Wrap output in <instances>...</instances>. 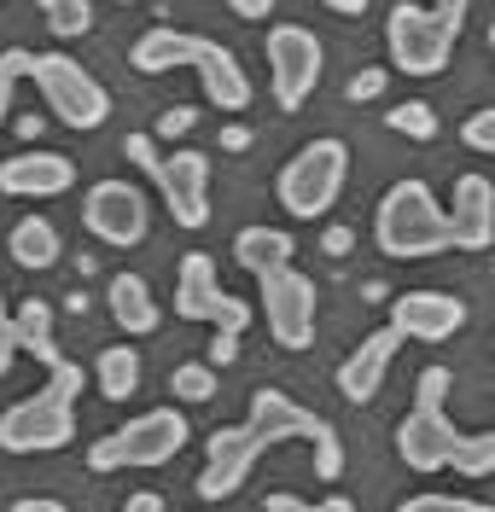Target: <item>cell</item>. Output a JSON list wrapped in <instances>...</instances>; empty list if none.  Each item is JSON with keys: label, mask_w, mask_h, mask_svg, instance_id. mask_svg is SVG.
<instances>
[{"label": "cell", "mask_w": 495, "mask_h": 512, "mask_svg": "<svg viewBox=\"0 0 495 512\" xmlns=\"http://www.w3.org/2000/svg\"><path fill=\"white\" fill-rule=\"evenodd\" d=\"M129 64L140 76H169V70H198V82H204V99L216 105V111H245L251 105V76L239 70L222 41H210V35H187V30H146L140 41L129 47Z\"/></svg>", "instance_id": "cell-1"}, {"label": "cell", "mask_w": 495, "mask_h": 512, "mask_svg": "<svg viewBox=\"0 0 495 512\" xmlns=\"http://www.w3.org/2000/svg\"><path fill=\"white\" fill-rule=\"evenodd\" d=\"M76 396H82V367L76 361L47 367V384L0 414V448L6 454H53V448L76 443Z\"/></svg>", "instance_id": "cell-2"}, {"label": "cell", "mask_w": 495, "mask_h": 512, "mask_svg": "<svg viewBox=\"0 0 495 512\" xmlns=\"http://www.w3.org/2000/svg\"><path fill=\"white\" fill-rule=\"evenodd\" d=\"M373 239H379V251L391 256V262H420V256L449 251V216H443L437 192L408 175V181H396V187L379 198V210H373Z\"/></svg>", "instance_id": "cell-3"}, {"label": "cell", "mask_w": 495, "mask_h": 512, "mask_svg": "<svg viewBox=\"0 0 495 512\" xmlns=\"http://www.w3.org/2000/svg\"><path fill=\"white\" fill-rule=\"evenodd\" d=\"M344 181H350V146L332 140V134H321V140H309V146L292 152V163L280 169L274 192H280V210H286V216L321 222L332 204H338Z\"/></svg>", "instance_id": "cell-4"}, {"label": "cell", "mask_w": 495, "mask_h": 512, "mask_svg": "<svg viewBox=\"0 0 495 512\" xmlns=\"http://www.w3.org/2000/svg\"><path fill=\"white\" fill-rule=\"evenodd\" d=\"M123 158L140 163V169L158 181L175 227H204L210 222V158H204V152L187 146V152H169L164 158L152 134H129V140H123Z\"/></svg>", "instance_id": "cell-5"}, {"label": "cell", "mask_w": 495, "mask_h": 512, "mask_svg": "<svg viewBox=\"0 0 495 512\" xmlns=\"http://www.w3.org/2000/svg\"><path fill=\"white\" fill-rule=\"evenodd\" d=\"M193 437V425L181 408H146L134 414L123 431H105L99 443H88V466L94 472H123V466H169Z\"/></svg>", "instance_id": "cell-6"}, {"label": "cell", "mask_w": 495, "mask_h": 512, "mask_svg": "<svg viewBox=\"0 0 495 512\" xmlns=\"http://www.w3.org/2000/svg\"><path fill=\"white\" fill-rule=\"evenodd\" d=\"M443 396H449V367H426L420 384H414V408L396 425V454H402V466L420 472V478L443 472V466H449V448L461 437L455 419L443 414Z\"/></svg>", "instance_id": "cell-7"}, {"label": "cell", "mask_w": 495, "mask_h": 512, "mask_svg": "<svg viewBox=\"0 0 495 512\" xmlns=\"http://www.w3.org/2000/svg\"><path fill=\"white\" fill-rule=\"evenodd\" d=\"M30 82L41 88L47 111L65 128H82L88 134V128H99L111 117V94L76 59H65V53H30Z\"/></svg>", "instance_id": "cell-8"}, {"label": "cell", "mask_w": 495, "mask_h": 512, "mask_svg": "<svg viewBox=\"0 0 495 512\" xmlns=\"http://www.w3.org/2000/svg\"><path fill=\"white\" fill-rule=\"evenodd\" d=\"M385 47H391V70H402V76H437V70H449L455 35L437 24L431 6L396 0L391 18H385Z\"/></svg>", "instance_id": "cell-9"}, {"label": "cell", "mask_w": 495, "mask_h": 512, "mask_svg": "<svg viewBox=\"0 0 495 512\" xmlns=\"http://www.w3.org/2000/svg\"><path fill=\"white\" fill-rule=\"evenodd\" d=\"M263 53H268V88H274V105H280V111H297L303 99L321 88L327 53H321L315 30H303V24H274L268 41H263Z\"/></svg>", "instance_id": "cell-10"}, {"label": "cell", "mask_w": 495, "mask_h": 512, "mask_svg": "<svg viewBox=\"0 0 495 512\" xmlns=\"http://www.w3.org/2000/svg\"><path fill=\"white\" fill-rule=\"evenodd\" d=\"M175 315L181 320H210L216 332L239 338V332L251 326V303H239V297L222 291L216 262H210L204 251H187L181 256V268H175Z\"/></svg>", "instance_id": "cell-11"}, {"label": "cell", "mask_w": 495, "mask_h": 512, "mask_svg": "<svg viewBox=\"0 0 495 512\" xmlns=\"http://www.w3.org/2000/svg\"><path fill=\"white\" fill-rule=\"evenodd\" d=\"M263 286V320L280 350H309L315 344V280L297 274L292 262L257 280Z\"/></svg>", "instance_id": "cell-12"}, {"label": "cell", "mask_w": 495, "mask_h": 512, "mask_svg": "<svg viewBox=\"0 0 495 512\" xmlns=\"http://www.w3.org/2000/svg\"><path fill=\"white\" fill-rule=\"evenodd\" d=\"M82 227L94 233L99 245L134 251L146 239V227H152V210H146L140 187H129V181H94L88 198H82Z\"/></svg>", "instance_id": "cell-13"}, {"label": "cell", "mask_w": 495, "mask_h": 512, "mask_svg": "<svg viewBox=\"0 0 495 512\" xmlns=\"http://www.w3.org/2000/svg\"><path fill=\"white\" fill-rule=\"evenodd\" d=\"M268 443V431L263 425H222L216 437H210V460H204V472H198V501H228L233 489H245V478H251V466H257V454Z\"/></svg>", "instance_id": "cell-14"}, {"label": "cell", "mask_w": 495, "mask_h": 512, "mask_svg": "<svg viewBox=\"0 0 495 512\" xmlns=\"http://www.w3.org/2000/svg\"><path fill=\"white\" fill-rule=\"evenodd\" d=\"M466 326V303L449 291H402L391 303V332L414 338V344H443Z\"/></svg>", "instance_id": "cell-15"}, {"label": "cell", "mask_w": 495, "mask_h": 512, "mask_svg": "<svg viewBox=\"0 0 495 512\" xmlns=\"http://www.w3.org/2000/svg\"><path fill=\"white\" fill-rule=\"evenodd\" d=\"M449 245H461V251H490L495 245V187L490 175H478V169H466L461 181H455V198H449Z\"/></svg>", "instance_id": "cell-16"}, {"label": "cell", "mask_w": 495, "mask_h": 512, "mask_svg": "<svg viewBox=\"0 0 495 512\" xmlns=\"http://www.w3.org/2000/svg\"><path fill=\"white\" fill-rule=\"evenodd\" d=\"M76 187V163L65 158V152H41V146H30V152H18V158L0 163V192L6 198H59V192Z\"/></svg>", "instance_id": "cell-17"}, {"label": "cell", "mask_w": 495, "mask_h": 512, "mask_svg": "<svg viewBox=\"0 0 495 512\" xmlns=\"http://www.w3.org/2000/svg\"><path fill=\"white\" fill-rule=\"evenodd\" d=\"M396 350H402V332H391V326H379L373 338H362L356 350L344 355V367H338V396L344 402H373L379 390H385V373H391Z\"/></svg>", "instance_id": "cell-18"}, {"label": "cell", "mask_w": 495, "mask_h": 512, "mask_svg": "<svg viewBox=\"0 0 495 512\" xmlns=\"http://www.w3.org/2000/svg\"><path fill=\"white\" fill-rule=\"evenodd\" d=\"M105 303H111V320H117L129 338H146V332H158V320H164V309L152 303V286H146L140 274H111V286H105Z\"/></svg>", "instance_id": "cell-19"}, {"label": "cell", "mask_w": 495, "mask_h": 512, "mask_svg": "<svg viewBox=\"0 0 495 512\" xmlns=\"http://www.w3.org/2000/svg\"><path fill=\"white\" fill-rule=\"evenodd\" d=\"M6 256H12L18 268H30V274L53 268V262L65 256V245H59V227L47 222V216H24V222L6 233Z\"/></svg>", "instance_id": "cell-20"}, {"label": "cell", "mask_w": 495, "mask_h": 512, "mask_svg": "<svg viewBox=\"0 0 495 512\" xmlns=\"http://www.w3.org/2000/svg\"><path fill=\"white\" fill-rule=\"evenodd\" d=\"M297 256V245H292V233H280V227H245L239 239H233V262L245 268V274H274V268H286Z\"/></svg>", "instance_id": "cell-21"}, {"label": "cell", "mask_w": 495, "mask_h": 512, "mask_svg": "<svg viewBox=\"0 0 495 512\" xmlns=\"http://www.w3.org/2000/svg\"><path fill=\"white\" fill-rule=\"evenodd\" d=\"M12 332H18V350H30L41 367H59L65 355H59V338H53V309L41 303V297H30L18 315H12Z\"/></svg>", "instance_id": "cell-22"}, {"label": "cell", "mask_w": 495, "mask_h": 512, "mask_svg": "<svg viewBox=\"0 0 495 512\" xmlns=\"http://www.w3.org/2000/svg\"><path fill=\"white\" fill-rule=\"evenodd\" d=\"M99 396L105 402H129L134 390H140V350H129V344H111V350H99Z\"/></svg>", "instance_id": "cell-23"}, {"label": "cell", "mask_w": 495, "mask_h": 512, "mask_svg": "<svg viewBox=\"0 0 495 512\" xmlns=\"http://www.w3.org/2000/svg\"><path fill=\"white\" fill-rule=\"evenodd\" d=\"M35 6H41V24L59 41H76V35L94 30V6L88 0H35Z\"/></svg>", "instance_id": "cell-24"}, {"label": "cell", "mask_w": 495, "mask_h": 512, "mask_svg": "<svg viewBox=\"0 0 495 512\" xmlns=\"http://www.w3.org/2000/svg\"><path fill=\"white\" fill-rule=\"evenodd\" d=\"M449 466H455L461 478H490V472H495V431L455 437V448H449Z\"/></svg>", "instance_id": "cell-25"}, {"label": "cell", "mask_w": 495, "mask_h": 512, "mask_svg": "<svg viewBox=\"0 0 495 512\" xmlns=\"http://www.w3.org/2000/svg\"><path fill=\"white\" fill-rule=\"evenodd\" d=\"M169 396H181V402H210V396H216V367H210V361H181V367L169 373Z\"/></svg>", "instance_id": "cell-26"}, {"label": "cell", "mask_w": 495, "mask_h": 512, "mask_svg": "<svg viewBox=\"0 0 495 512\" xmlns=\"http://www.w3.org/2000/svg\"><path fill=\"white\" fill-rule=\"evenodd\" d=\"M385 123H391L396 134H408V140H431V134H437V111H431L426 99H402V105L385 111Z\"/></svg>", "instance_id": "cell-27"}, {"label": "cell", "mask_w": 495, "mask_h": 512, "mask_svg": "<svg viewBox=\"0 0 495 512\" xmlns=\"http://www.w3.org/2000/svg\"><path fill=\"white\" fill-rule=\"evenodd\" d=\"M396 512H495V507L478 501V495H408Z\"/></svg>", "instance_id": "cell-28"}, {"label": "cell", "mask_w": 495, "mask_h": 512, "mask_svg": "<svg viewBox=\"0 0 495 512\" xmlns=\"http://www.w3.org/2000/svg\"><path fill=\"white\" fill-rule=\"evenodd\" d=\"M18 76H30V53H24V47H6V53H0V123H6V111H12Z\"/></svg>", "instance_id": "cell-29"}, {"label": "cell", "mask_w": 495, "mask_h": 512, "mask_svg": "<svg viewBox=\"0 0 495 512\" xmlns=\"http://www.w3.org/2000/svg\"><path fill=\"white\" fill-rule=\"evenodd\" d=\"M268 512H356L350 495H327V501H297V495H268Z\"/></svg>", "instance_id": "cell-30"}, {"label": "cell", "mask_w": 495, "mask_h": 512, "mask_svg": "<svg viewBox=\"0 0 495 512\" xmlns=\"http://www.w3.org/2000/svg\"><path fill=\"white\" fill-rule=\"evenodd\" d=\"M461 134H466V146H472V152H495V111H472Z\"/></svg>", "instance_id": "cell-31"}, {"label": "cell", "mask_w": 495, "mask_h": 512, "mask_svg": "<svg viewBox=\"0 0 495 512\" xmlns=\"http://www.w3.org/2000/svg\"><path fill=\"white\" fill-rule=\"evenodd\" d=\"M18 361V332H12V315H6V291H0V379L12 373Z\"/></svg>", "instance_id": "cell-32"}, {"label": "cell", "mask_w": 495, "mask_h": 512, "mask_svg": "<svg viewBox=\"0 0 495 512\" xmlns=\"http://www.w3.org/2000/svg\"><path fill=\"white\" fill-rule=\"evenodd\" d=\"M193 123H198V111H193V105H169L164 117H158V134H164V140H175V134H187Z\"/></svg>", "instance_id": "cell-33"}, {"label": "cell", "mask_w": 495, "mask_h": 512, "mask_svg": "<svg viewBox=\"0 0 495 512\" xmlns=\"http://www.w3.org/2000/svg\"><path fill=\"white\" fill-rule=\"evenodd\" d=\"M466 6H472V0H437V6H431V12H437V24H443V30L455 35V41H461V24H466Z\"/></svg>", "instance_id": "cell-34"}, {"label": "cell", "mask_w": 495, "mask_h": 512, "mask_svg": "<svg viewBox=\"0 0 495 512\" xmlns=\"http://www.w3.org/2000/svg\"><path fill=\"white\" fill-rule=\"evenodd\" d=\"M385 76H391V70H362V76L350 82V99H379L385 94Z\"/></svg>", "instance_id": "cell-35"}, {"label": "cell", "mask_w": 495, "mask_h": 512, "mask_svg": "<svg viewBox=\"0 0 495 512\" xmlns=\"http://www.w3.org/2000/svg\"><path fill=\"white\" fill-rule=\"evenodd\" d=\"M233 355H239V338H228V332H216V338H210V367H228Z\"/></svg>", "instance_id": "cell-36"}, {"label": "cell", "mask_w": 495, "mask_h": 512, "mask_svg": "<svg viewBox=\"0 0 495 512\" xmlns=\"http://www.w3.org/2000/svg\"><path fill=\"white\" fill-rule=\"evenodd\" d=\"M12 512H70V507L53 501V495H24V501H12Z\"/></svg>", "instance_id": "cell-37"}, {"label": "cell", "mask_w": 495, "mask_h": 512, "mask_svg": "<svg viewBox=\"0 0 495 512\" xmlns=\"http://www.w3.org/2000/svg\"><path fill=\"white\" fill-rule=\"evenodd\" d=\"M233 6V18H268L274 12V0H228Z\"/></svg>", "instance_id": "cell-38"}, {"label": "cell", "mask_w": 495, "mask_h": 512, "mask_svg": "<svg viewBox=\"0 0 495 512\" xmlns=\"http://www.w3.org/2000/svg\"><path fill=\"white\" fill-rule=\"evenodd\" d=\"M123 512H164V501H158L152 489H134V495H129V507H123Z\"/></svg>", "instance_id": "cell-39"}, {"label": "cell", "mask_w": 495, "mask_h": 512, "mask_svg": "<svg viewBox=\"0 0 495 512\" xmlns=\"http://www.w3.org/2000/svg\"><path fill=\"white\" fill-rule=\"evenodd\" d=\"M222 146H228V152H239V146H251V128H239V123H233L228 134H222Z\"/></svg>", "instance_id": "cell-40"}, {"label": "cell", "mask_w": 495, "mask_h": 512, "mask_svg": "<svg viewBox=\"0 0 495 512\" xmlns=\"http://www.w3.org/2000/svg\"><path fill=\"white\" fill-rule=\"evenodd\" d=\"M332 12H344V18H362L367 12V0H327Z\"/></svg>", "instance_id": "cell-41"}, {"label": "cell", "mask_w": 495, "mask_h": 512, "mask_svg": "<svg viewBox=\"0 0 495 512\" xmlns=\"http://www.w3.org/2000/svg\"><path fill=\"white\" fill-rule=\"evenodd\" d=\"M327 251H350V227H332V233H327Z\"/></svg>", "instance_id": "cell-42"}, {"label": "cell", "mask_w": 495, "mask_h": 512, "mask_svg": "<svg viewBox=\"0 0 495 512\" xmlns=\"http://www.w3.org/2000/svg\"><path fill=\"white\" fill-rule=\"evenodd\" d=\"M117 6H129V0H117Z\"/></svg>", "instance_id": "cell-43"}]
</instances>
